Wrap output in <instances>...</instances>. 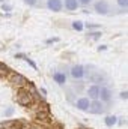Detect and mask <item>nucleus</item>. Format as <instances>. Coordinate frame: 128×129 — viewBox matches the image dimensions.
I'll return each instance as SVG.
<instances>
[{
  "label": "nucleus",
  "instance_id": "nucleus-1",
  "mask_svg": "<svg viewBox=\"0 0 128 129\" xmlns=\"http://www.w3.org/2000/svg\"><path fill=\"white\" fill-rule=\"evenodd\" d=\"M17 102H18V105H21V107H32L33 104V96L32 93L27 90V89H20L18 90V93H17Z\"/></svg>",
  "mask_w": 128,
  "mask_h": 129
},
{
  "label": "nucleus",
  "instance_id": "nucleus-2",
  "mask_svg": "<svg viewBox=\"0 0 128 129\" xmlns=\"http://www.w3.org/2000/svg\"><path fill=\"white\" fill-rule=\"evenodd\" d=\"M84 75H86V69H84V66H81V64H74V66L71 68V77H72V78H75V80H81Z\"/></svg>",
  "mask_w": 128,
  "mask_h": 129
},
{
  "label": "nucleus",
  "instance_id": "nucleus-3",
  "mask_svg": "<svg viewBox=\"0 0 128 129\" xmlns=\"http://www.w3.org/2000/svg\"><path fill=\"white\" fill-rule=\"evenodd\" d=\"M104 110H105L104 102H101V101H91V105H89L88 111H91L94 114H101V113H104Z\"/></svg>",
  "mask_w": 128,
  "mask_h": 129
},
{
  "label": "nucleus",
  "instance_id": "nucleus-4",
  "mask_svg": "<svg viewBox=\"0 0 128 129\" xmlns=\"http://www.w3.org/2000/svg\"><path fill=\"white\" fill-rule=\"evenodd\" d=\"M109 11H110V6H109V3H107L105 0H99V2L95 3V12L96 14H99V15H107Z\"/></svg>",
  "mask_w": 128,
  "mask_h": 129
},
{
  "label": "nucleus",
  "instance_id": "nucleus-5",
  "mask_svg": "<svg viewBox=\"0 0 128 129\" xmlns=\"http://www.w3.org/2000/svg\"><path fill=\"white\" fill-rule=\"evenodd\" d=\"M47 8L53 12H59V11H62L63 3H62V0H47Z\"/></svg>",
  "mask_w": 128,
  "mask_h": 129
},
{
  "label": "nucleus",
  "instance_id": "nucleus-6",
  "mask_svg": "<svg viewBox=\"0 0 128 129\" xmlns=\"http://www.w3.org/2000/svg\"><path fill=\"white\" fill-rule=\"evenodd\" d=\"M89 105H91V101L88 98H80L75 102V108L80 110V111H88L89 110Z\"/></svg>",
  "mask_w": 128,
  "mask_h": 129
},
{
  "label": "nucleus",
  "instance_id": "nucleus-7",
  "mask_svg": "<svg viewBox=\"0 0 128 129\" xmlns=\"http://www.w3.org/2000/svg\"><path fill=\"white\" fill-rule=\"evenodd\" d=\"M98 96H99V86H96V84L91 86L88 89V96L86 98L89 101H98Z\"/></svg>",
  "mask_w": 128,
  "mask_h": 129
},
{
  "label": "nucleus",
  "instance_id": "nucleus-8",
  "mask_svg": "<svg viewBox=\"0 0 128 129\" xmlns=\"http://www.w3.org/2000/svg\"><path fill=\"white\" fill-rule=\"evenodd\" d=\"M98 99L101 101V102H109L110 99H112V92H110V89H107V87H99V96Z\"/></svg>",
  "mask_w": 128,
  "mask_h": 129
},
{
  "label": "nucleus",
  "instance_id": "nucleus-9",
  "mask_svg": "<svg viewBox=\"0 0 128 129\" xmlns=\"http://www.w3.org/2000/svg\"><path fill=\"white\" fill-rule=\"evenodd\" d=\"M11 83L12 84H17V86H24L26 83H27V78H24L23 75H20V74H12L11 75Z\"/></svg>",
  "mask_w": 128,
  "mask_h": 129
},
{
  "label": "nucleus",
  "instance_id": "nucleus-10",
  "mask_svg": "<svg viewBox=\"0 0 128 129\" xmlns=\"http://www.w3.org/2000/svg\"><path fill=\"white\" fill-rule=\"evenodd\" d=\"M62 3H63L65 9H68V11H75V9H78V2H77V0H63Z\"/></svg>",
  "mask_w": 128,
  "mask_h": 129
},
{
  "label": "nucleus",
  "instance_id": "nucleus-11",
  "mask_svg": "<svg viewBox=\"0 0 128 129\" xmlns=\"http://www.w3.org/2000/svg\"><path fill=\"white\" fill-rule=\"evenodd\" d=\"M104 123H105V126L112 128V126H115V125L118 123V117H116V116H113V114H109V116H105Z\"/></svg>",
  "mask_w": 128,
  "mask_h": 129
},
{
  "label": "nucleus",
  "instance_id": "nucleus-12",
  "mask_svg": "<svg viewBox=\"0 0 128 129\" xmlns=\"http://www.w3.org/2000/svg\"><path fill=\"white\" fill-rule=\"evenodd\" d=\"M53 80L57 83V84H60V86H63L65 83H66V75H65L63 72H56L54 75H53Z\"/></svg>",
  "mask_w": 128,
  "mask_h": 129
},
{
  "label": "nucleus",
  "instance_id": "nucleus-13",
  "mask_svg": "<svg viewBox=\"0 0 128 129\" xmlns=\"http://www.w3.org/2000/svg\"><path fill=\"white\" fill-rule=\"evenodd\" d=\"M72 29H74V30H77V32H81V30L84 29V26H83V23H81V21L75 20V21H72Z\"/></svg>",
  "mask_w": 128,
  "mask_h": 129
},
{
  "label": "nucleus",
  "instance_id": "nucleus-14",
  "mask_svg": "<svg viewBox=\"0 0 128 129\" xmlns=\"http://www.w3.org/2000/svg\"><path fill=\"white\" fill-rule=\"evenodd\" d=\"M0 72H3V75L9 72V68H8L5 63H2V62H0Z\"/></svg>",
  "mask_w": 128,
  "mask_h": 129
},
{
  "label": "nucleus",
  "instance_id": "nucleus-15",
  "mask_svg": "<svg viewBox=\"0 0 128 129\" xmlns=\"http://www.w3.org/2000/svg\"><path fill=\"white\" fill-rule=\"evenodd\" d=\"M118 5H119L122 9H127L128 8V0H118Z\"/></svg>",
  "mask_w": 128,
  "mask_h": 129
},
{
  "label": "nucleus",
  "instance_id": "nucleus-16",
  "mask_svg": "<svg viewBox=\"0 0 128 129\" xmlns=\"http://www.w3.org/2000/svg\"><path fill=\"white\" fill-rule=\"evenodd\" d=\"M12 114H14V108H12V107L5 111V117H9V116H12Z\"/></svg>",
  "mask_w": 128,
  "mask_h": 129
},
{
  "label": "nucleus",
  "instance_id": "nucleus-17",
  "mask_svg": "<svg viewBox=\"0 0 128 129\" xmlns=\"http://www.w3.org/2000/svg\"><path fill=\"white\" fill-rule=\"evenodd\" d=\"M119 98H121V99H124V101H127V99H128V92H127V90L121 92V95H119Z\"/></svg>",
  "mask_w": 128,
  "mask_h": 129
},
{
  "label": "nucleus",
  "instance_id": "nucleus-18",
  "mask_svg": "<svg viewBox=\"0 0 128 129\" xmlns=\"http://www.w3.org/2000/svg\"><path fill=\"white\" fill-rule=\"evenodd\" d=\"M2 11H5V12H11L12 8H11L9 5H2Z\"/></svg>",
  "mask_w": 128,
  "mask_h": 129
},
{
  "label": "nucleus",
  "instance_id": "nucleus-19",
  "mask_svg": "<svg viewBox=\"0 0 128 129\" xmlns=\"http://www.w3.org/2000/svg\"><path fill=\"white\" fill-rule=\"evenodd\" d=\"M77 2H78V5H84V6H88L92 0H77Z\"/></svg>",
  "mask_w": 128,
  "mask_h": 129
},
{
  "label": "nucleus",
  "instance_id": "nucleus-20",
  "mask_svg": "<svg viewBox=\"0 0 128 129\" xmlns=\"http://www.w3.org/2000/svg\"><path fill=\"white\" fill-rule=\"evenodd\" d=\"M24 3L29 6H33V5H36V0H24Z\"/></svg>",
  "mask_w": 128,
  "mask_h": 129
},
{
  "label": "nucleus",
  "instance_id": "nucleus-21",
  "mask_svg": "<svg viewBox=\"0 0 128 129\" xmlns=\"http://www.w3.org/2000/svg\"><path fill=\"white\" fill-rule=\"evenodd\" d=\"M99 36H101V33L99 32H92V38H94V39H98Z\"/></svg>",
  "mask_w": 128,
  "mask_h": 129
},
{
  "label": "nucleus",
  "instance_id": "nucleus-22",
  "mask_svg": "<svg viewBox=\"0 0 128 129\" xmlns=\"http://www.w3.org/2000/svg\"><path fill=\"white\" fill-rule=\"evenodd\" d=\"M29 129H39V128H38V126H30Z\"/></svg>",
  "mask_w": 128,
  "mask_h": 129
},
{
  "label": "nucleus",
  "instance_id": "nucleus-23",
  "mask_svg": "<svg viewBox=\"0 0 128 129\" xmlns=\"http://www.w3.org/2000/svg\"><path fill=\"white\" fill-rule=\"evenodd\" d=\"M0 3H5V0H0Z\"/></svg>",
  "mask_w": 128,
  "mask_h": 129
},
{
  "label": "nucleus",
  "instance_id": "nucleus-24",
  "mask_svg": "<svg viewBox=\"0 0 128 129\" xmlns=\"http://www.w3.org/2000/svg\"><path fill=\"white\" fill-rule=\"evenodd\" d=\"M0 129H3V128H0Z\"/></svg>",
  "mask_w": 128,
  "mask_h": 129
}]
</instances>
